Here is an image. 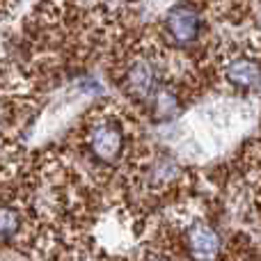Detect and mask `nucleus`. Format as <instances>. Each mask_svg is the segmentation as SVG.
Wrapping results in <instances>:
<instances>
[{
  "label": "nucleus",
  "instance_id": "obj_7",
  "mask_svg": "<svg viewBox=\"0 0 261 261\" xmlns=\"http://www.w3.org/2000/svg\"><path fill=\"white\" fill-rule=\"evenodd\" d=\"M151 96H153V115H156V119H172L179 113V99H176L174 90L158 87Z\"/></svg>",
  "mask_w": 261,
  "mask_h": 261
},
{
  "label": "nucleus",
  "instance_id": "obj_6",
  "mask_svg": "<svg viewBox=\"0 0 261 261\" xmlns=\"http://www.w3.org/2000/svg\"><path fill=\"white\" fill-rule=\"evenodd\" d=\"M25 218L23 211L12 202H0V243H12L21 236Z\"/></svg>",
  "mask_w": 261,
  "mask_h": 261
},
{
  "label": "nucleus",
  "instance_id": "obj_4",
  "mask_svg": "<svg viewBox=\"0 0 261 261\" xmlns=\"http://www.w3.org/2000/svg\"><path fill=\"white\" fill-rule=\"evenodd\" d=\"M124 85H126V92L133 96V99H138V101L149 99V96L158 90L156 64H153L149 58H135L126 67Z\"/></svg>",
  "mask_w": 261,
  "mask_h": 261
},
{
  "label": "nucleus",
  "instance_id": "obj_8",
  "mask_svg": "<svg viewBox=\"0 0 261 261\" xmlns=\"http://www.w3.org/2000/svg\"><path fill=\"white\" fill-rule=\"evenodd\" d=\"M140 261H174V259H170L167 254H158V252H149V254H144Z\"/></svg>",
  "mask_w": 261,
  "mask_h": 261
},
{
  "label": "nucleus",
  "instance_id": "obj_3",
  "mask_svg": "<svg viewBox=\"0 0 261 261\" xmlns=\"http://www.w3.org/2000/svg\"><path fill=\"white\" fill-rule=\"evenodd\" d=\"M202 30V18H199L197 9L190 5H176L167 12L165 16V32L174 44L188 46L199 37Z\"/></svg>",
  "mask_w": 261,
  "mask_h": 261
},
{
  "label": "nucleus",
  "instance_id": "obj_2",
  "mask_svg": "<svg viewBox=\"0 0 261 261\" xmlns=\"http://www.w3.org/2000/svg\"><path fill=\"white\" fill-rule=\"evenodd\" d=\"M184 241H186V250H188L193 261H216L220 257L222 239L216 227H211L208 222H204V220L193 222L186 229Z\"/></svg>",
  "mask_w": 261,
  "mask_h": 261
},
{
  "label": "nucleus",
  "instance_id": "obj_5",
  "mask_svg": "<svg viewBox=\"0 0 261 261\" xmlns=\"http://www.w3.org/2000/svg\"><path fill=\"white\" fill-rule=\"evenodd\" d=\"M225 76L239 90H259L261 87V64L248 55H236L225 67Z\"/></svg>",
  "mask_w": 261,
  "mask_h": 261
},
{
  "label": "nucleus",
  "instance_id": "obj_1",
  "mask_svg": "<svg viewBox=\"0 0 261 261\" xmlns=\"http://www.w3.org/2000/svg\"><path fill=\"white\" fill-rule=\"evenodd\" d=\"M85 147L90 156L101 165H115L126 151V128L115 117H99L87 126Z\"/></svg>",
  "mask_w": 261,
  "mask_h": 261
}]
</instances>
